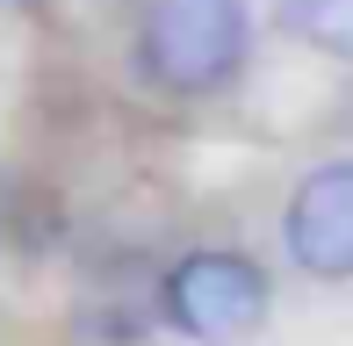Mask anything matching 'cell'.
<instances>
[{
    "mask_svg": "<svg viewBox=\"0 0 353 346\" xmlns=\"http://www.w3.org/2000/svg\"><path fill=\"white\" fill-rule=\"evenodd\" d=\"M245 0H152L137 22V65L166 94H216L245 65Z\"/></svg>",
    "mask_w": 353,
    "mask_h": 346,
    "instance_id": "1",
    "label": "cell"
},
{
    "mask_svg": "<svg viewBox=\"0 0 353 346\" xmlns=\"http://www.w3.org/2000/svg\"><path fill=\"white\" fill-rule=\"evenodd\" d=\"M159 303H166V325H173L181 339L238 346L245 332H260V325H267V303H274V289H267L260 260L210 245V253H188V260L166 274Z\"/></svg>",
    "mask_w": 353,
    "mask_h": 346,
    "instance_id": "2",
    "label": "cell"
},
{
    "mask_svg": "<svg viewBox=\"0 0 353 346\" xmlns=\"http://www.w3.org/2000/svg\"><path fill=\"white\" fill-rule=\"evenodd\" d=\"M281 238L310 281H353V159H325L296 181Z\"/></svg>",
    "mask_w": 353,
    "mask_h": 346,
    "instance_id": "3",
    "label": "cell"
},
{
    "mask_svg": "<svg viewBox=\"0 0 353 346\" xmlns=\"http://www.w3.org/2000/svg\"><path fill=\"white\" fill-rule=\"evenodd\" d=\"M274 22L325 58H353V0H274Z\"/></svg>",
    "mask_w": 353,
    "mask_h": 346,
    "instance_id": "4",
    "label": "cell"
}]
</instances>
